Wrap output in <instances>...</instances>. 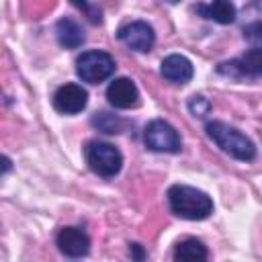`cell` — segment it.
Segmentation results:
<instances>
[{
	"label": "cell",
	"instance_id": "obj_9",
	"mask_svg": "<svg viewBox=\"0 0 262 262\" xmlns=\"http://www.w3.org/2000/svg\"><path fill=\"white\" fill-rule=\"evenodd\" d=\"M57 248L68 258H82L90 250V237L80 227H63L57 233Z\"/></svg>",
	"mask_w": 262,
	"mask_h": 262
},
{
	"label": "cell",
	"instance_id": "obj_15",
	"mask_svg": "<svg viewBox=\"0 0 262 262\" xmlns=\"http://www.w3.org/2000/svg\"><path fill=\"white\" fill-rule=\"evenodd\" d=\"M92 127H96L98 131L106 133V135H115V133H121L123 127H125V121L117 115H111V113H94L92 115Z\"/></svg>",
	"mask_w": 262,
	"mask_h": 262
},
{
	"label": "cell",
	"instance_id": "obj_10",
	"mask_svg": "<svg viewBox=\"0 0 262 262\" xmlns=\"http://www.w3.org/2000/svg\"><path fill=\"white\" fill-rule=\"evenodd\" d=\"M106 98L115 108H133L139 102V90L129 78H117L108 84Z\"/></svg>",
	"mask_w": 262,
	"mask_h": 262
},
{
	"label": "cell",
	"instance_id": "obj_16",
	"mask_svg": "<svg viewBox=\"0 0 262 262\" xmlns=\"http://www.w3.org/2000/svg\"><path fill=\"white\" fill-rule=\"evenodd\" d=\"M188 111L194 115V117H205L209 111H211V102L205 98V96H190L188 100Z\"/></svg>",
	"mask_w": 262,
	"mask_h": 262
},
{
	"label": "cell",
	"instance_id": "obj_18",
	"mask_svg": "<svg viewBox=\"0 0 262 262\" xmlns=\"http://www.w3.org/2000/svg\"><path fill=\"white\" fill-rule=\"evenodd\" d=\"M244 16H246V23H252V20L262 23V0H254L248 6H244Z\"/></svg>",
	"mask_w": 262,
	"mask_h": 262
},
{
	"label": "cell",
	"instance_id": "obj_22",
	"mask_svg": "<svg viewBox=\"0 0 262 262\" xmlns=\"http://www.w3.org/2000/svg\"><path fill=\"white\" fill-rule=\"evenodd\" d=\"M164 2H168V4H178L180 0H164Z\"/></svg>",
	"mask_w": 262,
	"mask_h": 262
},
{
	"label": "cell",
	"instance_id": "obj_3",
	"mask_svg": "<svg viewBox=\"0 0 262 262\" xmlns=\"http://www.w3.org/2000/svg\"><path fill=\"white\" fill-rule=\"evenodd\" d=\"M84 156L90 170L102 178H113L115 174H119L123 166L121 151L106 141H90L84 147Z\"/></svg>",
	"mask_w": 262,
	"mask_h": 262
},
{
	"label": "cell",
	"instance_id": "obj_13",
	"mask_svg": "<svg viewBox=\"0 0 262 262\" xmlns=\"http://www.w3.org/2000/svg\"><path fill=\"white\" fill-rule=\"evenodd\" d=\"M55 35H57V41L61 47L66 49H76L84 43V31L82 27L74 20V18H59L57 25H55Z\"/></svg>",
	"mask_w": 262,
	"mask_h": 262
},
{
	"label": "cell",
	"instance_id": "obj_5",
	"mask_svg": "<svg viewBox=\"0 0 262 262\" xmlns=\"http://www.w3.org/2000/svg\"><path fill=\"white\" fill-rule=\"evenodd\" d=\"M143 141L151 151H164V154H176L182 147L180 135L176 133V129L162 119L147 123L143 131Z\"/></svg>",
	"mask_w": 262,
	"mask_h": 262
},
{
	"label": "cell",
	"instance_id": "obj_20",
	"mask_svg": "<svg viewBox=\"0 0 262 262\" xmlns=\"http://www.w3.org/2000/svg\"><path fill=\"white\" fill-rule=\"evenodd\" d=\"M129 252H131V256H133L135 260H143V258H145V252H143V248H141L139 244H131Z\"/></svg>",
	"mask_w": 262,
	"mask_h": 262
},
{
	"label": "cell",
	"instance_id": "obj_12",
	"mask_svg": "<svg viewBox=\"0 0 262 262\" xmlns=\"http://www.w3.org/2000/svg\"><path fill=\"white\" fill-rule=\"evenodd\" d=\"M196 12L209 20H215L219 25H229L235 20L237 12H235V6L231 0H213L209 4H199L196 6Z\"/></svg>",
	"mask_w": 262,
	"mask_h": 262
},
{
	"label": "cell",
	"instance_id": "obj_7",
	"mask_svg": "<svg viewBox=\"0 0 262 262\" xmlns=\"http://www.w3.org/2000/svg\"><path fill=\"white\" fill-rule=\"evenodd\" d=\"M219 72L233 76V78H246V76L260 78L262 76V47H254V49L246 51L239 59L221 63Z\"/></svg>",
	"mask_w": 262,
	"mask_h": 262
},
{
	"label": "cell",
	"instance_id": "obj_11",
	"mask_svg": "<svg viewBox=\"0 0 262 262\" xmlns=\"http://www.w3.org/2000/svg\"><path fill=\"white\" fill-rule=\"evenodd\" d=\"M160 74H162L168 82H174V84H186V82H190L194 70H192V63H190L184 55L172 53V55H168V57L162 59Z\"/></svg>",
	"mask_w": 262,
	"mask_h": 262
},
{
	"label": "cell",
	"instance_id": "obj_1",
	"mask_svg": "<svg viewBox=\"0 0 262 262\" xmlns=\"http://www.w3.org/2000/svg\"><path fill=\"white\" fill-rule=\"evenodd\" d=\"M168 205L174 215L190 221L207 219L213 213V201L207 192L186 186V184H174L168 188Z\"/></svg>",
	"mask_w": 262,
	"mask_h": 262
},
{
	"label": "cell",
	"instance_id": "obj_19",
	"mask_svg": "<svg viewBox=\"0 0 262 262\" xmlns=\"http://www.w3.org/2000/svg\"><path fill=\"white\" fill-rule=\"evenodd\" d=\"M72 4H74L76 8H80V10H84L90 23H94V25H96V23H100V20H102V18H100V10H98V8H92L86 0H72Z\"/></svg>",
	"mask_w": 262,
	"mask_h": 262
},
{
	"label": "cell",
	"instance_id": "obj_4",
	"mask_svg": "<svg viewBox=\"0 0 262 262\" xmlns=\"http://www.w3.org/2000/svg\"><path fill=\"white\" fill-rule=\"evenodd\" d=\"M78 76L88 84H98L115 72V59L106 51H86L76 61Z\"/></svg>",
	"mask_w": 262,
	"mask_h": 262
},
{
	"label": "cell",
	"instance_id": "obj_17",
	"mask_svg": "<svg viewBox=\"0 0 262 262\" xmlns=\"http://www.w3.org/2000/svg\"><path fill=\"white\" fill-rule=\"evenodd\" d=\"M244 37L252 43V45H262V23L252 20L244 25Z\"/></svg>",
	"mask_w": 262,
	"mask_h": 262
},
{
	"label": "cell",
	"instance_id": "obj_6",
	"mask_svg": "<svg viewBox=\"0 0 262 262\" xmlns=\"http://www.w3.org/2000/svg\"><path fill=\"white\" fill-rule=\"evenodd\" d=\"M119 41L125 43L129 49L133 51H139V53H145L151 49L154 41H156V33L154 29L145 23V20H133V23H127L119 29L117 33Z\"/></svg>",
	"mask_w": 262,
	"mask_h": 262
},
{
	"label": "cell",
	"instance_id": "obj_21",
	"mask_svg": "<svg viewBox=\"0 0 262 262\" xmlns=\"http://www.w3.org/2000/svg\"><path fill=\"white\" fill-rule=\"evenodd\" d=\"M8 170H10V160H8V158H6V156H4V158H2V172H4V174H6V172H8Z\"/></svg>",
	"mask_w": 262,
	"mask_h": 262
},
{
	"label": "cell",
	"instance_id": "obj_14",
	"mask_svg": "<svg viewBox=\"0 0 262 262\" xmlns=\"http://www.w3.org/2000/svg\"><path fill=\"white\" fill-rule=\"evenodd\" d=\"M174 258L176 260H184V262L207 260V248L203 246V242H199L194 237H186L174 248Z\"/></svg>",
	"mask_w": 262,
	"mask_h": 262
},
{
	"label": "cell",
	"instance_id": "obj_2",
	"mask_svg": "<svg viewBox=\"0 0 262 262\" xmlns=\"http://www.w3.org/2000/svg\"><path fill=\"white\" fill-rule=\"evenodd\" d=\"M205 131L217 143V147H221L231 158L242 160V162H250L256 158V145L235 127H231L223 121H211V123H207Z\"/></svg>",
	"mask_w": 262,
	"mask_h": 262
},
{
	"label": "cell",
	"instance_id": "obj_8",
	"mask_svg": "<svg viewBox=\"0 0 262 262\" xmlns=\"http://www.w3.org/2000/svg\"><path fill=\"white\" fill-rule=\"evenodd\" d=\"M86 102H88V92L78 84H63L53 94V106L63 115H76L84 111Z\"/></svg>",
	"mask_w": 262,
	"mask_h": 262
}]
</instances>
